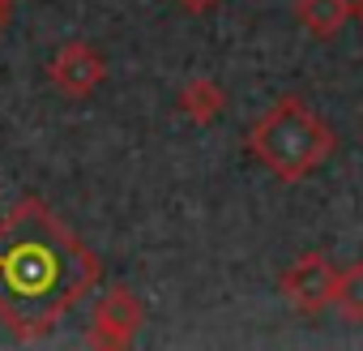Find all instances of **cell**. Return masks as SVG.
<instances>
[{"instance_id":"obj_1","label":"cell","mask_w":363,"mask_h":351,"mask_svg":"<svg viewBox=\"0 0 363 351\" xmlns=\"http://www.w3.org/2000/svg\"><path fill=\"white\" fill-rule=\"evenodd\" d=\"M103 279L99 253L39 198L0 219V321L22 342L52 334Z\"/></svg>"},{"instance_id":"obj_2","label":"cell","mask_w":363,"mask_h":351,"mask_svg":"<svg viewBox=\"0 0 363 351\" xmlns=\"http://www.w3.org/2000/svg\"><path fill=\"white\" fill-rule=\"evenodd\" d=\"M244 150L282 185H299L337 150V133L299 94H278L244 133Z\"/></svg>"},{"instance_id":"obj_3","label":"cell","mask_w":363,"mask_h":351,"mask_svg":"<svg viewBox=\"0 0 363 351\" xmlns=\"http://www.w3.org/2000/svg\"><path fill=\"white\" fill-rule=\"evenodd\" d=\"M333 283H337V266H333L320 249L299 253V257L282 270V279H278L282 300H286L299 317H320V313L333 304Z\"/></svg>"},{"instance_id":"obj_4","label":"cell","mask_w":363,"mask_h":351,"mask_svg":"<svg viewBox=\"0 0 363 351\" xmlns=\"http://www.w3.org/2000/svg\"><path fill=\"white\" fill-rule=\"evenodd\" d=\"M141 321H145V308H141L137 291L124 287V283L120 287H107L99 296L94 313H90V342L94 347H107V351L128 347L141 334Z\"/></svg>"},{"instance_id":"obj_5","label":"cell","mask_w":363,"mask_h":351,"mask_svg":"<svg viewBox=\"0 0 363 351\" xmlns=\"http://www.w3.org/2000/svg\"><path fill=\"white\" fill-rule=\"evenodd\" d=\"M48 82L65 94V99H90L103 82H107V56L94 43H65L52 60H48Z\"/></svg>"},{"instance_id":"obj_6","label":"cell","mask_w":363,"mask_h":351,"mask_svg":"<svg viewBox=\"0 0 363 351\" xmlns=\"http://www.w3.org/2000/svg\"><path fill=\"white\" fill-rule=\"evenodd\" d=\"M175 112L184 116V120H193V124H201V129H210V124L227 112V90H223L214 77H193V82L179 86Z\"/></svg>"},{"instance_id":"obj_7","label":"cell","mask_w":363,"mask_h":351,"mask_svg":"<svg viewBox=\"0 0 363 351\" xmlns=\"http://www.w3.org/2000/svg\"><path fill=\"white\" fill-rule=\"evenodd\" d=\"M291 14L312 39H333L350 22V0H295Z\"/></svg>"},{"instance_id":"obj_8","label":"cell","mask_w":363,"mask_h":351,"mask_svg":"<svg viewBox=\"0 0 363 351\" xmlns=\"http://www.w3.org/2000/svg\"><path fill=\"white\" fill-rule=\"evenodd\" d=\"M333 308L342 317H350V321H363V261H350L346 270H337Z\"/></svg>"},{"instance_id":"obj_9","label":"cell","mask_w":363,"mask_h":351,"mask_svg":"<svg viewBox=\"0 0 363 351\" xmlns=\"http://www.w3.org/2000/svg\"><path fill=\"white\" fill-rule=\"evenodd\" d=\"M175 5L184 9V14H210V9H218V5H223V0H175Z\"/></svg>"},{"instance_id":"obj_10","label":"cell","mask_w":363,"mask_h":351,"mask_svg":"<svg viewBox=\"0 0 363 351\" xmlns=\"http://www.w3.org/2000/svg\"><path fill=\"white\" fill-rule=\"evenodd\" d=\"M350 18H354V22L363 26V0H350Z\"/></svg>"},{"instance_id":"obj_11","label":"cell","mask_w":363,"mask_h":351,"mask_svg":"<svg viewBox=\"0 0 363 351\" xmlns=\"http://www.w3.org/2000/svg\"><path fill=\"white\" fill-rule=\"evenodd\" d=\"M5 26H9V5L0 0V31H5Z\"/></svg>"},{"instance_id":"obj_12","label":"cell","mask_w":363,"mask_h":351,"mask_svg":"<svg viewBox=\"0 0 363 351\" xmlns=\"http://www.w3.org/2000/svg\"><path fill=\"white\" fill-rule=\"evenodd\" d=\"M5 5H13V0H5Z\"/></svg>"}]
</instances>
